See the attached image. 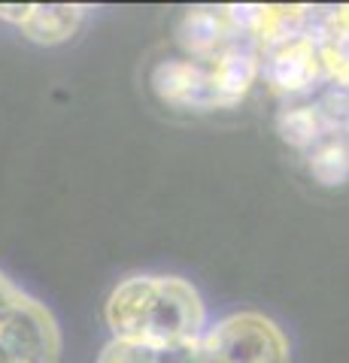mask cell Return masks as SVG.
I'll return each instance as SVG.
<instances>
[{"label": "cell", "instance_id": "9c48e42d", "mask_svg": "<svg viewBox=\"0 0 349 363\" xmlns=\"http://www.w3.org/2000/svg\"><path fill=\"white\" fill-rule=\"evenodd\" d=\"M276 133L291 149L307 152L325 133H331V128L325 121L322 109L313 104V97H307V100H291V104H286L276 112Z\"/></svg>", "mask_w": 349, "mask_h": 363}, {"label": "cell", "instance_id": "3957f363", "mask_svg": "<svg viewBox=\"0 0 349 363\" xmlns=\"http://www.w3.org/2000/svg\"><path fill=\"white\" fill-rule=\"evenodd\" d=\"M219 363H291L289 336L264 312H231L200 336Z\"/></svg>", "mask_w": 349, "mask_h": 363}, {"label": "cell", "instance_id": "5b68a950", "mask_svg": "<svg viewBox=\"0 0 349 363\" xmlns=\"http://www.w3.org/2000/svg\"><path fill=\"white\" fill-rule=\"evenodd\" d=\"M262 79L270 85V91L279 97L307 100L325 79L322 49L313 30L298 33L286 43H276L262 52Z\"/></svg>", "mask_w": 349, "mask_h": 363}, {"label": "cell", "instance_id": "277c9868", "mask_svg": "<svg viewBox=\"0 0 349 363\" xmlns=\"http://www.w3.org/2000/svg\"><path fill=\"white\" fill-rule=\"evenodd\" d=\"M61 345L55 315L31 294L0 321V363H58Z\"/></svg>", "mask_w": 349, "mask_h": 363}, {"label": "cell", "instance_id": "7a4b0ae2", "mask_svg": "<svg viewBox=\"0 0 349 363\" xmlns=\"http://www.w3.org/2000/svg\"><path fill=\"white\" fill-rule=\"evenodd\" d=\"M262 76V49L252 43L231 45L213 58H164L152 67L149 85L167 106L213 112L231 109Z\"/></svg>", "mask_w": 349, "mask_h": 363}, {"label": "cell", "instance_id": "6da1fadb", "mask_svg": "<svg viewBox=\"0 0 349 363\" xmlns=\"http://www.w3.org/2000/svg\"><path fill=\"white\" fill-rule=\"evenodd\" d=\"M104 321L112 339L152 351L198 342L210 327L198 288L183 276L161 272L122 279L104 303Z\"/></svg>", "mask_w": 349, "mask_h": 363}, {"label": "cell", "instance_id": "7c38bea8", "mask_svg": "<svg viewBox=\"0 0 349 363\" xmlns=\"http://www.w3.org/2000/svg\"><path fill=\"white\" fill-rule=\"evenodd\" d=\"M161 363H219L213 357V351L200 342H188V345H179L171 351H161Z\"/></svg>", "mask_w": 349, "mask_h": 363}, {"label": "cell", "instance_id": "30bf717a", "mask_svg": "<svg viewBox=\"0 0 349 363\" xmlns=\"http://www.w3.org/2000/svg\"><path fill=\"white\" fill-rule=\"evenodd\" d=\"M304 157H307L310 173L316 176L322 185H340L349 173V149L343 140H337L334 130L325 133L313 149L304 152Z\"/></svg>", "mask_w": 349, "mask_h": 363}, {"label": "cell", "instance_id": "4fadbf2b", "mask_svg": "<svg viewBox=\"0 0 349 363\" xmlns=\"http://www.w3.org/2000/svg\"><path fill=\"white\" fill-rule=\"evenodd\" d=\"M21 297H25V291H21L16 281L9 279L4 269H0V321H4V318L16 309Z\"/></svg>", "mask_w": 349, "mask_h": 363}, {"label": "cell", "instance_id": "ba28073f", "mask_svg": "<svg viewBox=\"0 0 349 363\" xmlns=\"http://www.w3.org/2000/svg\"><path fill=\"white\" fill-rule=\"evenodd\" d=\"M246 40L258 49H270L286 43L298 33L313 30V9L310 6H237Z\"/></svg>", "mask_w": 349, "mask_h": 363}, {"label": "cell", "instance_id": "8fae6325", "mask_svg": "<svg viewBox=\"0 0 349 363\" xmlns=\"http://www.w3.org/2000/svg\"><path fill=\"white\" fill-rule=\"evenodd\" d=\"M97 363H161V351L109 339V342L104 345V351L97 354Z\"/></svg>", "mask_w": 349, "mask_h": 363}, {"label": "cell", "instance_id": "52a82bcc", "mask_svg": "<svg viewBox=\"0 0 349 363\" xmlns=\"http://www.w3.org/2000/svg\"><path fill=\"white\" fill-rule=\"evenodd\" d=\"M85 18V6L80 4H25V6H0V21H9L25 30L31 43L40 45H58L67 43L80 30Z\"/></svg>", "mask_w": 349, "mask_h": 363}, {"label": "cell", "instance_id": "8992f818", "mask_svg": "<svg viewBox=\"0 0 349 363\" xmlns=\"http://www.w3.org/2000/svg\"><path fill=\"white\" fill-rule=\"evenodd\" d=\"M176 43L186 58H213L249 40H246L237 6H195L179 18Z\"/></svg>", "mask_w": 349, "mask_h": 363}]
</instances>
